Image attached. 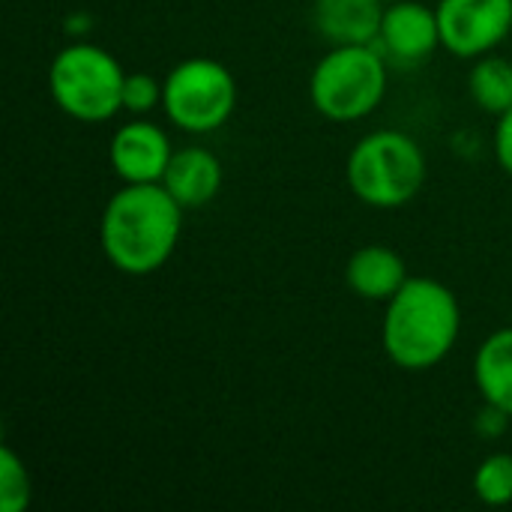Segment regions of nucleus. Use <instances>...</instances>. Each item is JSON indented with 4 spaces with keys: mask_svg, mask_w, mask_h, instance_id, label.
<instances>
[{
    "mask_svg": "<svg viewBox=\"0 0 512 512\" xmlns=\"http://www.w3.org/2000/svg\"><path fill=\"white\" fill-rule=\"evenodd\" d=\"M183 207L162 183H123L102 207L99 246L123 276H150L177 252Z\"/></svg>",
    "mask_w": 512,
    "mask_h": 512,
    "instance_id": "1",
    "label": "nucleus"
},
{
    "mask_svg": "<svg viewBox=\"0 0 512 512\" xmlns=\"http://www.w3.org/2000/svg\"><path fill=\"white\" fill-rule=\"evenodd\" d=\"M462 336V306L453 288L429 276H411L387 303L381 345L402 372L441 366Z\"/></svg>",
    "mask_w": 512,
    "mask_h": 512,
    "instance_id": "2",
    "label": "nucleus"
},
{
    "mask_svg": "<svg viewBox=\"0 0 512 512\" xmlns=\"http://www.w3.org/2000/svg\"><path fill=\"white\" fill-rule=\"evenodd\" d=\"M429 174V162L417 138L399 129L363 135L345 162L351 195L372 210H399L411 204Z\"/></svg>",
    "mask_w": 512,
    "mask_h": 512,
    "instance_id": "3",
    "label": "nucleus"
},
{
    "mask_svg": "<svg viewBox=\"0 0 512 512\" xmlns=\"http://www.w3.org/2000/svg\"><path fill=\"white\" fill-rule=\"evenodd\" d=\"M387 96V54L378 45H330L312 66L309 102L333 123H357Z\"/></svg>",
    "mask_w": 512,
    "mask_h": 512,
    "instance_id": "4",
    "label": "nucleus"
},
{
    "mask_svg": "<svg viewBox=\"0 0 512 512\" xmlns=\"http://www.w3.org/2000/svg\"><path fill=\"white\" fill-rule=\"evenodd\" d=\"M126 69L96 42H69L48 63L54 105L78 123H105L123 111Z\"/></svg>",
    "mask_w": 512,
    "mask_h": 512,
    "instance_id": "5",
    "label": "nucleus"
},
{
    "mask_svg": "<svg viewBox=\"0 0 512 512\" xmlns=\"http://www.w3.org/2000/svg\"><path fill=\"white\" fill-rule=\"evenodd\" d=\"M162 81V111L168 123L186 135H210L222 129L237 111V78L225 63L213 57H186Z\"/></svg>",
    "mask_w": 512,
    "mask_h": 512,
    "instance_id": "6",
    "label": "nucleus"
},
{
    "mask_svg": "<svg viewBox=\"0 0 512 512\" xmlns=\"http://www.w3.org/2000/svg\"><path fill=\"white\" fill-rule=\"evenodd\" d=\"M441 48L477 60L504 45L512 33V0H438Z\"/></svg>",
    "mask_w": 512,
    "mask_h": 512,
    "instance_id": "7",
    "label": "nucleus"
},
{
    "mask_svg": "<svg viewBox=\"0 0 512 512\" xmlns=\"http://www.w3.org/2000/svg\"><path fill=\"white\" fill-rule=\"evenodd\" d=\"M171 156L174 144L168 132L147 117L126 120L108 141L111 171L123 183H162Z\"/></svg>",
    "mask_w": 512,
    "mask_h": 512,
    "instance_id": "8",
    "label": "nucleus"
},
{
    "mask_svg": "<svg viewBox=\"0 0 512 512\" xmlns=\"http://www.w3.org/2000/svg\"><path fill=\"white\" fill-rule=\"evenodd\" d=\"M375 45L402 66L423 63L441 48V24L435 6H426L423 0L387 3Z\"/></svg>",
    "mask_w": 512,
    "mask_h": 512,
    "instance_id": "9",
    "label": "nucleus"
},
{
    "mask_svg": "<svg viewBox=\"0 0 512 512\" xmlns=\"http://www.w3.org/2000/svg\"><path fill=\"white\" fill-rule=\"evenodd\" d=\"M222 180L225 171L219 156L201 144H189L174 150L162 186L177 198L183 210H201L216 201V195L222 192Z\"/></svg>",
    "mask_w": 512,
    "mask_h": 512,
    "instance_id": "10",
    "label": "nucleus"
},
{
    "mask_svg": "<svg viewBox=\"0 0 512 512\" xmlns=\"http://www.w3.org/2000/svg\"><path fill=\"white\" fill-rule=\"evenodd\" d=\"M411 279L405 258L384 243L360 246L345 264V285L369 303H387Z\"/></svg>",
    "mask_w": 512,
    "mask_h": 512,
    "instance_id": "11",
    "label": "nucleus"
},
{
    "mask_svg": "<svg viewBox=\"0 0 512 512\" xmlns=\"http://www.w3.org/2000/svg\"><path fill=\"white\" fill-rule=\"evenodd\" d=\"M381 0H315L312 21L330 45H375L381 33Z\"/></svg>",
    "mask_w": 512,
    "mask_h": 512,
    "instance_id": "12",
    "label": "nucleus"
},
{
    "mask_svg": "<svg viewBox=\"0 0 512 512\" xmlns=\"http://www.w3.org/2000/svg\"><path fill=\"white\" fill-rule=\"evenodd\" d=\"M474 384L483 405H495L512 417V327L483 339L474 354Z\"/></svg>",
    "mask_w": 512,
    "mask_h": 512,
    "instance_id": "13",
    "label": "nucleus"
},
{
    "mask_svg": "<svg viewBox=\"0 0 512 512\" xmlns=\"http://www.w3.org/2000/svg\"><path fill=\"white\" fill-rule=\"evenodd\" d=\"M468 93L477 108L501 117L512 108V60L501 54H483L474 60L468 75Z\"/></svg>",
    "mask_w": 512,
    "mask_h": 512,
    "instance_id": "14",
    "label": "nucleus"
},
{
    "mask_svg": "<svg viewBox=\"0 0 512 512\" xmlns=\"http://www.w3.org/2000/svg\"><path fill=\"white\" fill-rule=\"evenodd\" d=\"M474 495L486 507L512 504V453H492L474 471Z\"/></svg>",
    "mask_w": 512,
    "mask_h": 512,
    "instance_id": "15",
    "label": "nucleus"
},
{
    "mask_svg": "<svg viewBox=\"0 0 512 512\" xmlns=\"http://www.w3.org/2000/svg\"><path fill=\"white\" fill-rule=\"evenodd\" d=\"M33 501V480L24 459L12 450H0V510L24 512Z\"/></svg>",
    "mask_w": 512,
    "mask_h": 512,
    "instance_id": "16",
    "label": "nucleus"
},
{
    "mask_svg": "<svg viewBox=\"0 0 512 512\" xmlns=\"http://www.w3.org/2000/svg\"><path fill=\"white\" fill-rule=\"evenodd\" d=\"M165 81L150 72H126L123 81V111L132 117H147L162 108Z\"/></svg>",
    "mask_w": 512,
    "mask_h": 512,
    "instance_id": "17",
    "label": "nucleus"
},
{
    "mask_svg": "<svg viewBox=\"0 0 512 512\" xmlns=\"http://www.w3.org/2000/svg\"><path fill=\"white\" fill-rule=\"evenodd\" d=\"M495 120L498 123H495V135H492V150H495V159L504 168V174L512 177V108Z\"/></svg>",
    "mask_w": 512,
    "mask_h": 512,
    "instance_id": "18",
    "label": "nucleus"
},
{
    "mask_svg": "<svg viewBox=\"0 0 512 512\" xmlns=\"http://www.w3.org/2000/svg\"><path fill=\"white\" fill-rule=\"evenodd\" d=\"M381 3H384V6H387V3H396V0H381Z\"/></svg>",
    "mask_w": 512,
    "mask_h": 512,
    "instance_id": "19",
    "label": "nucleus"
}]
</instances>
